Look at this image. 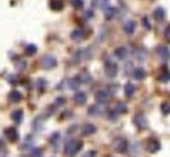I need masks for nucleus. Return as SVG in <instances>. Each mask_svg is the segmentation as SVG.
Listing matches in <instances>:
<instances>
[{
    "label": "nucleus",
    "instance_id": "obj_9",
    "mask_svg": "<svg viewBox=\"0 0 170 157\" xmlns=\"http://www.w3.org/2000/svg\"><path fill=\"white\" fill-rule=\"evenodd\" d=\"M164 16H165V11L162 8H158L155 11V19L156 20H164Z\"/></svg>",
    "mask_w": 170,
    "mask_h": 157
},
{
    "label": "nucleus",
    "instance_id": "obj_1",
    "mask_svg": "<svg viewBox=\"0 0 170 157\" xmlns=\"http://www.w3.org/2000/svg\"><path fill=\"white\" fill-rule=\"evenodd\" d=\"M81 145H82V143H81V142H76V140L68 142L67 145H65V152H67L68 155H73V154H76L77 151H79Z\"/></svg>",
    "mask_w": 170,
    "mask_h": 157
},
{
    "label": "nucleus",
    "instance_id": "obj_18",
    "mask_svg": "<svg viewBox=\"0 0 170 157\" xmlns=\"http://www.w3.org/2000/svg\"><path fill=\"white\" fill-rule=\"evenodd\" d=\"M125 52H127L125 48H119V49H116V56L122 59V57H125Z\"/></svg>",
    "mask_w": 170,
    "mask_h": 157
},
{
    "label": "nucleus",
    "instance_id": "obj_4",
    "mask_svg": "<svg viewBox=\"0 0 170 157\" xmlns=\"http://www.w3.org/2000/svg\"><path fill=\"white\" fill-rule=\"evenodd\" d=\"M133 77L138 78V80H142V78L146 77V71H144L142 68H136V69L133 71Z\"/></svg>",
    "mask_w": 170,
    "mask_h": 157
},
{
    "label": "nucleus",
    "instance_id": "obj_19",
    "mask_svg": "<svg viewBox=\"0 0 170 157\" xmlns=\"http://www.w3.org/2000/svg\"><path fill=\"white\" fill-rule=\"evenodd\" d=\"M82 37H84V32L82 31H74L73 32V38H74V40H76V38H77V40H81Z\"/></svg>",
    "mask_w": 170,
    "mask_h": 157
},
{
    "label": "nucleus",
    "instance_id": "obj_20",
    "mask_svg": "<svg viewBox=\"0 0 170 157\" xmlns=\"http://www.w3.org/2000/svg\"><path fill=\"white\" fill-rule=\"evenodd\" d=\"M36 51H37V49H36V46H33V45H31V46H28V48H27V54H28V56H34V54H36Z\"/></svg>",
    "mask_w": 170,
    "mask_h": 157
},
{
    "label": "nucleus",
    "instance_id": "obj_13",
    "mask_svg": "<svg viewBox=\"0 0 170 157\" xmlns=\"http://www.w3.org/2000/svg\"><path fill=\"white\" fill-rule=\"evenodd\" d=\"M74 99H76L77 103H85V99H87V97H85L84 93H77V94L74 96Z\"/></svg>",
    "mask_w": 170,
    "mask_h": 157
},
{
    "label": "nucleus",
    "instance_id": "obj_14",
    "mask_svg": "<svg viewBox=\"0 0 170 157\" xmlns=\"http://www.w3.org/2000/svg\"><path fill=\"white\" fill-rule=\"evenodd\" d=\"M20 99H22V96H20L19 93H16V91H12V93L9 94V100H12V102H14V100H16V102H19Z\"/></svg>",
    "mask_w": 170,
    "mask_h": 157
},
{
    "label": "nucleus",
    "instance_id": "obj_22",
    "mask_svg": "<svg viewBox=\"0 0 170 157\" xmlns=\"http://www.w3.org/2000/svg\"><path fill=\"white\" fill-rule=\"evenodd\" d=\"M73 5H74L76 8H81V6H82V0H73Z\"/></svg>",
    "mask_w": 170,
    "mask_h": 157
},
{
    "label": "nucleus",
    "instance_id": "obj_10",
    "mask_svg": "<svg viewBox=\"0 0 170 157\" xmlns=\"http://www.w3.org/2000/svg\"><path fill=\"white\" fill-rule=\"evenodd\" d=\"M159 80H162V82H168V80H170V71H168V69H164V71L161 72Z\"/></svg>",
    "mask_w": 170,
    "mask_h": 157
},
{
    "label": "nucleus",
    "instance_id": "obj_12",
    "mask_svg": "<svg viewBox=\"0 0 170 157\" xmlns=\"http://www.w3.org/2000/svg\"><path fill=\"white\" fill-rule=\"evenodd\" d=\"M105 71H107V74L108 75H114L116 74V65H107V66H105Z\"/></svg>",
    "mask_w": 170,
    "mask_h": 157
},
{
    "label": "nucleus",
    "instance_id": "obj_2",
    "mask_svg": "<svg viewBox=\"0 0 170 157\" xmlns=\"http://www.w3.org/2000/svg\"><path fill=\"white\" fill-rule=\"evenodd\" d=\"M158 54H159L161 60H164V62H167L170 59V51H168L167 46H159L158 48Z\"/></svg>",
    "mask_w": 170,
    "mask_h": 157
},
{
    "label": "nucleus",
    "instance_id": "obj_5",
    "mask_svg": "<svg viewBox=\"0 0 170 157\" xmlns=\"http://www.w3.org/2000/svg\"><path fill=\"white\" fill-rule=\"evenodd\" d=\"M5 134L9 137V140H17V131H16L14 128H8V129L5 131Z\"/></svg>",
    "mask_w": 170,
    "mask_h": 157
},
{
    "label": "nucleus",
    "instance_id": "obj_8",
    "mask_svg": "<svg viewBox=\"0 0 170 157\" xmlns=\"http://www.w3.org/2000/svg\"><path fill=\"white\" fill-rule=\"evenodd\" d=\"M135 123L139 126V128H144V126H147V120L144 119L142 115H136V119H135Z\"/></svg>",
    "mask_w": 170,
    "mask_h": 157
},
{
    "label": "nucleus",
    "instance_id": "obj_11",
    "mask_svg": "<svg viewBox=\"0 0 170 157\" xmlns=\"http://www.w3.org/2000/svg\"><path fill=\"white\" fill-rule=\"evenodd\" d=\"M133 93H135V86H133L132 83H128V85H125V96H128V97H132V96H133Z\"/></svg>",
    "mask_w": 170,
    "mask_h": 157
},
{
    "label": "nucleus",
    "instance_id": "obj_23",
    "mask_svg": "<svg viewBox=\"0 0 170 157\" xmlns=\"http://www.w3.org/2000/svg\"><path fill=\"white\" fill-rule=\"evenodd\" d=\"M113 14H114V9L111 8V9H110V11L107 12V19H111V16H113Z\"/></svg>",
    "mask_w": 170,
    "mask_h": 157
},
{
    "label": "nucleus",
    "instance_id": "obj_21",
    "mask_svg": "<svg viewBox=\"0 0 170 157\" xmlns=\"http://www.w3.org/2000/svg\"><path fill=\"white\" fill-rule=\"evenodd\" d=\"M12 119H14V120H16V122L19 123V122L22 120V112H20V111H17V112H14V114H12Z\"/></svg>",
    "mask_w": 170,
    "mask_h": 157
},
{
    "label": "nucleus",
    "instance_id": "obj_17",
    "mask_svg": "<svg viewBox=\"0 0 170 157\" xmlns=\"http://www.w3.org/2000/svg\"><path fill=\"white\" fill-rule=\"evenodd\" d=\"M51 8H53V9H56V11L62 9V2H57V0H54V2H51Z\"/></svg>",
    "mask_w": 170,
    "mask_h": 157
},
{
    "label": "nucleus",
    "instance_id": "obj_24",
    "mask_svg": "<svg viewBox=\"0 0 170 157\" xmlns=\"http://www.w3.org/2000/svg\"><path fill=\"white\" fill-rule=\"evenodd\" d=\"M165 37H167V38H170V25L167 26V29H165Z\"/></svg>",
    "mask_w": 170,
    "mask_h": 157
},
{
    "label": "nucleus",
    "instance_id": "obj_25",
    "mask_svg": "<svg viewBox=\"0 0 170 157\" xmlns=\"http://www.w3.org/2000/svg\"><path fill=\"white\" fill-rule=\"evenodd\" d=\"M142 23H144V26H147V28H150V23H149V20H147V19H144V20H142Z\"/></svg>",
    "mask_w": 170,
    "mask_h": 157
},
{
    "label": "nucleus",
    "instance_id": "obj_16",
    "mask_svg": "<svg viewBox=\"0 0 170 157\" xmlns=\"http://www.w3.org/2000/svg\"><path fill=\"white\" fill-rule=\"evenodd\" d=\"M161 111H162V114H170V103H162Z\"/></svg>",
    "mask_w": 170,
    "mask_h": 157
},
{
    "label": "nucleus",
    "instance_id": "obj_3",
    "mask_svg": "<svg viewBox=\"0 0 170 157\" xmlns=\"http://www.w3.org/2000/svg\"><path fill=\"white\" fill-rule=\"evenodd\" d=\"M147 146H149V151H150V152H156V151L159 149V142L156 140V139H150Z\"/></svg>",
    "mask_w": 170,
    "mask_h": 157
},
{
    "label": "nucleus",
    "instance_id": "obj_7",
    "mask_svg": "<svg viewBox=\"0 0 170 157\" xmlns=\"http://www.w3.org/2000/svg\"><path fill=\"white\" fill-rule=\"evenodd\" d=\"M124 29H125L127 34H133V31H135V22H127L124 25Z\"/></svg>",
    "mask_w": 170,
    "mask_h": 157
},
{
    "label": "nucleus",
    "instance_id": "obj_15",
    "mask_svg": "<svg viewBox=\"0 0 170 157\" xmlns=\"http://www.w3.org/2000/svg\"><path fill=\"white\" fill-rule=\"evenodd\" d=\"M116 146H117V149H119V151H125V148H127V142H125V140H121V142L116 143Z\"/></svg>",
    "mask_w": 170,
    "mask_h": 157
},
{
    "label": "nucleus",
    "instance_id": "obj_6",
    "mask_svg": "<svg viewBox=\"0 0 170 157\" xmlns=\"http://www.w3.org/2000/svg\"><path fill=\"white\" fill-rule=\"evenodd\" d=\"M42 63H43V66L45 68H51V66H54V63H56V60L53 59V57H45L43 60H42Z\"/></svg>",
    "mask_w": 170,
    "mask_h": 157
}]
</instances>
